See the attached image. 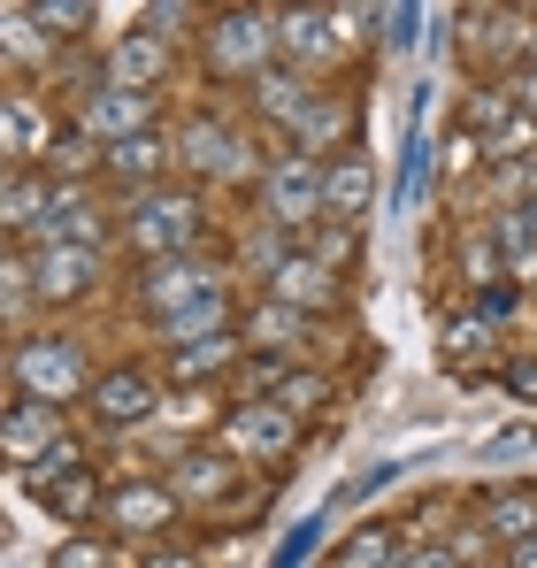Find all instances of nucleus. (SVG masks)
Returning a JSON list of instances; mask_svg holds the SVG:
<instances>
[{
	"instance_id": "1",
	"label": "nucleus",
	"mask_w": 537,
	"mask_h": 568,
	"mask_svg": "<svg viewBox=\"0 0 537 568\" xmlns=\"http://www.w3.org/2000/svg\"><path fill=\"white\" fill-rule=\"evenodd\" d=\"M200 62L215 85H254L276 62V8H207L200 16Z\"/></svg>"
},
{
	"instance_id": "2",
	"label": "nucleus",
	"mask_w": 537,
	"mask_h": 568,
	"mask_svg": "<svg viewBox=\"0 0 537 568\" xmlns=\"http://www.w3.org/2000/svg\"><path fill=\"white\" fill-rule=\"evenodd\" d=\"M200 207H207V192H200V185L131 192V207H123V239H131L139 270H146V262H170V254H192V246H200V223H207Z\"/></svg>"
},
{
	"instance_id": "3",
	"label": "nucleus",
	"mask_w": 537,
	"mask_h": 568,
	"mask_svg": "<svg viewBox=\"0 0 537 568\" xmlns=\"http://www.w3.org/2000/svg\"><path fill=\"white\" fill-rule=\"evenodd\" d=\"M8 369L23 384V399H47V407H62V399H78L85 392V346L78 338H62V331H39V338H23L16 354H8Z\"/></svg>"
},
{
	"instance_id": "4",
	"label": "nucleus",
	"mask_w": 537,
	"mask_h": 568,
	"mask_svg": "<svg viewBox=\"0 0 537 568\" xmlns=\"http://www.w3.org/2000/svg\"><path fill=\"white\" fill-rule=\"evenodd\" d=\"M162 369H146V362H115V369H100L85 384V415L100 430H139V423H154L162 415Z\"/></svg>"
},
{
	"instance_id": "5",
	"label": "nucleus",
	"mask_w": 537,
	"mask_h": 568,
	"mask_svg": "<svg viewBox=\"0 0 537 568\" xmlns=\"http://www.w3.org/2000/svg\"><path fill=\"white\" fill-rule=\"evenodd\" d=\"M131 292H139V307L162 323V315H178V307L207 300V292H231V270H223L215 254H200V246H192V254H170V262H146Z\"/></svg>"
},
{
	"instance_id": "6",
	"label": "nucleus",
	"mask_w": 537,
	"mask_h": 568,
	"mask_svg": "<svg viewBox=\"0 0 537 568\" xmlns=\"http://www.w3.org/2000/svg\"><path fill=\"white\" fill-rule=\"evenodd\" d=\"M262 223H276L284 239L315 231V223H323V162L276 154V162L262 170Z\"/></svg>"
},
{
	"instance_id": "7",
	"label": "nucleus",
	"mask_w": 537,
	"mask_h": 568,
	"mask_svg": "<svg viewBox=\"0 0 537 568\" xmlns=\"http://www.w3.org/2000/svg\"><path fill=\"white\" fill-rule=\"evenodd\" d=\"M346 23H354V8H276V62L315 78L323 62L346 54Z\"/></svg>"
},
{
	"instance_id": "8",
	"label": "nucleus",
	"mask_w": 537,
	"mask_h": 568,
	"mask_svg": "<svg viewBox=\"0 0 537 568\" xmlns=\"http://www.w3.org/2000/svg\"><path fill=\"white\" fill-rule=\"evenodd\" d=\"M215 446H223L231 462H292V454H300V423H292L284 407H268V399H231Z\"/></svg>"
},
{
	"instance_id": "9",
	"label": "nucleus",
	"mask_w": 537,
	"mask_h": 568,
	"mask_svg": "<svg viewBox=\"0 0 537 568\" xmlns=\"http://www.w3.org/2000/svg\"><path fill=\"white\" fill-rule=\"evenodd\" d=\"M170 146H178L184 185H215V178H239V170H246V139H239L223 115H192V123H178Z\"/></svg>"
},
{
	"instance_id": "10",
	"label": "nucleus",
	"mask_w": 537,
	"mask_h": 568,
	"mask_svg": "<svg viewBox=\"0 0 537 568\" xmlns=\"http://www.w3.org/2000/svg\"><path fill=\"white\" fill-rule=\"evenodd\" d=\"M23 491H31V499H47V507H54L62 523H85L92 507H100V484H92L85 454H78L70 438H62L54 454H39V462L23 469Z\"/></svg>"
},
{
	"instance_id": "11",
	"label": "nucleus",
	"mask_w": 537,
	"mask_h": 568,
	"mask_svg": "<svg viewBox=\"0 0 537 568\" xmlns=\"http://www.w3.org/2000/svg\"><path fill=\"white\" fill-rule=\"evenodd\" d=\"M78 131L92 146H115V139H139V131H162V93H131V85H100L78 108Z\"/></svg>"
},
{
	"instance_id": "12",
	"label": "nucleus",
	"mask_w": 537,
	"mask_h": 568,
	"mask_svg": "<svg viewBox=\"0 0 537 568\" xmlns=\"http://www.w3.org/2000/svg\"><path fill=\"white\" fill-rule=\"evenodd\" d=\"M368 207H376V154H368V139H354V146H338L323 162V223L361 231Z\"/></svg>"
},
{
	"instance_id": "13",
	"label": "nucleus",
	"mask_w": 537,
	"mask_h": 568,
	"mask_svg": "<svg viewBox=\"0 0 537 568\" xmlns=\"http://www.w3.org/2000/svg\"><path fill=\"white\" fill-rule=\"evenodd\" d=\"M100 515H108L123 538H162V530L178 523V499H170L162 476H123L115 491H100Z\"/></svg>"
},
{
	"instance_id": "14",
	"label": "nucleus",
	"mask_w": 537,
	"mask_h": 568,
	"mask_svg": "<svg viewBox=\"0 0 537 568\" xmlns=\"http://www.w3.org/2000/svg\"><path fill=\"white\" fill-rule=\"evenodd\" d=\"M170 170H178V146H170V131H139V139H115V146H100V178H115V185H131V192L170 185Z\"/></svg>"
},
{
	"instance_id": "15",
	"label": "nucleus",
	"mask_w": 537,
	"mask_h": 568,
	"mask_svg": "<svg viewBox=\"0 0 537 568\" xmlns=\"http://www.w3.org/2000/svg\"><path fill=\"white\" fill-rule=\"evenodd\" d=\"M100 284V246H39L31 254V292L47 307H70Z\"/></svg>"
},
{
	"instance_id": "16",
	"label": "nucleus",
	"mask_w": 537,
	"mask_h": 568,
	"mask_svg": "<svg viewBox=\"0 0 537 568\" xmlns=\"http://www.w3.org/2000/svg\"><path fill=\"white\" fill-rule=\"evenodd\" d=\"M162 484H170V499H178V507H207V499H231L239 462H231L223 446H184L178 462L162 469Z\"/></svg>"
},
{
	"instance_id": "17",
	"label": "nucleus",
	"mask_w": 537,
	"mask_h": 568,
	"mask_svg": "<svg viewBox=\"0 0 537 568\" xmlns=\"http://www.w3.org/2000/svg\"><path fill=\"white\" fill-rule=\"evenodd\" d=\"M54 446H62V407H47V399H16V407H0V462L31 469V462L54 454Z\"/></svg>"
},
{
	"instance_id": "18",
	"label": "nucleus",
	"mask_w": 537,
	"mask_h": 568,
	"mask_svg": "<svg viewBox=\"0 0 537 568\" xmlns=\"http://www.w3.org/2000/svg\"><path fill=\"white\" fill-rule=\"evenodd\" d=\"M108 85H131V93H162V78H170V47L162 39H146V31H123V39H108Z\"/></svg>"
},
{
	"instance_id": "19",
	"label": "nucleus",
	"mask_w": 537,
	"mask_h": 568,
	"mask_svg": "<svg viewBox=\"0 0 537 568\" xmlns=\"http://www.w3.org/2000/svg\"><path fill=\"white\" fill-rule=\"evenodd\" d=\"M268 300H284V307L315 315V307H331V300H338V270H323L307 246H292V254L276 262V277H268Z\"/></svg>"
},
{
	"instance_id": "20",
	"label": "nucleus",
	"mask_w": 537,
	"mask_h": 568,
	"mask_svg": "<svg viewBox=\"0 0 537 568\" xmlns=\"http://www.w3.org/2000/svg\"><path fill=\"white\" fill-rule=\"evenodd\" d=\"M239 354H246V338H239V331H215V338L170 346V354H162V384H207V377H223Z\"/></svg>"
},
{
	"instance_id": "21",
	"label": "nucleus",
	"mask_w": 537,
	"mask_h": 568,
	"mask_svg": "<svg viewBox=\"0 0 537 568\" xmlns=\"http://www.w3.org/2000/svg\"><path fill=\"white\" fill-rule=\"evenodd\" d=\"M47 146H54V131H47L39 100L0 93V170H8V162H23V154H39V162H47Z\"/></svg>"
},
{
	"instance_id": "22",
	"label": "nucleus",
	"mask_w": 537,
	"mask_h": 568,
	"mask_svg": "<svg viewBox=\"0 0 537 568\" xmlns=\"http://www.w3.org/2000/svg\"><path fill=\"white\" fill-rule=\"evenodd\" d=\"M154 331H162V354H170V346H192V338H215V331H239V315H231V292H207V300H192V307H178V315H162Z\"/></svg>"
},
{
	"instance_id": "23",
	"label": "nucleus",
	"mask_w": 537,
	"mask_h": 568,
	"mask_svg": "<svg viewBox=\"0 0 537 568\" xmlns=\"http://www.w3.org/2000/svg\"><path fill=\"white\" fill-rule=\"evenodd\" d=\"M246 93H254V108H262L268 123L284 131V123H292V115H300V108L315 100V78H300V70H284V62H268L262 78L246 85Z\"/></svg>"
},
{
	"instance_id": "24",
	"label": "nucleus",
	"mask_w": 537,
	"mask_h": 568,
	"mask_svg": "<svg viewBox=\"0 0 537 568\" xmlns=\"http://www.w3.org/2000/svg\"><path fill=\"white\" fill-rule=\"evenodd\" d=\"M307 323H315V315H300V307H284V300H262L254 315H239V338H246L254 354H284V346H300Z\"/></svg>"
},
{
	"instance_id": "25",
	"label": "nucleus",
	"mask_w": 537,
	"mask_h": 568,
	"mask_svg": "<svg viewBox=\"0 0 537 568\" xmlns=\"http://www.w3.org/2000/svg\"><path fill=\"white\" fill-rule=\"evenodd\" d=\"M399 561H407L399 530H392V523H361L354 538L331 546V561H323V568H399Z\"/></svg>"
},
{
	"instance_id": "26",
	"label": "nucleus",
	"mask_w": 537,
	"mask_h": 568,
	"mask_svg": "<svg viewBox=\"0 0 537 568\" xmlns=\"http://www.w3.org/2000/svg\"><path fill=\"white\" fill-rule=\"evenodd\" d=\"M47 207H54V178H47V170L8 178V192H0V231H39Z\"/></svg>"
},
{
	"instance_id": "27",
	"label": "nucleus",
	"mask_w": 537,
	"mask_h": 568,
	"mask_svg": "<svg viewBox=\"0 0 537 568\" xmlns=\"http://www.w3.org/2000/svg\"><path fill=\"white\" fill-rule=\"evenodd\" d=\"M31 23H39L47 47H78V39H92L100 8L92 0H31Z\"/></svg>"
},
{
	"instance_id": "28",
	"label": "nucleus",
	"mask_w": 537,
	"mask_h": 568,
	"mask_svg": "<svg viewBox=\"0 0 537 568\" xmlns=\"http://www.w3.org/2000/svg\"><path fill=\"white\" fill-rule=\"evenodd\" d=\"M262 399H268V407H284L292 423H307V415H323V407H331V377H315V369H284Z\"/></svg>"
},
{
	"instance_id": "29",
	"label": "nucleus",
	"mask_w": 537,
	"mask_h": 568,
	"mask_svg": "<svg viewBox=\"0 0 537 568\" xmlns=\"http://www.w3.org/2000/svg\"><path fill=\"white\" fill-rule=\"evenodd\" d=\"M484 507H492V530H499L507 546H523V538H537V499H530V491H492Z\"/></svg>"
},
{
	"instance_id": "30",
	"label": "nucleus",
	"mask_w": 537,
	"mask_h": 568,
	"mask_svg": "<svg viewBox=\"0 0 537 568\" xmlns=\"http://www.w3.org/2000/svg\"><path fill=\"white\" fill-rule=\"evenodd\" d=\"M292 246H300V239H284L276 223H262V215H254V231H246V246H239V262H246V277H276V262H284Z\"/></svg>"
},
{
	"instance_id": "31",
	"label": "nucleus",
	"mask_w": 537,
	"mask_h": 568,
	"mask_svg": "<svg viewBox=\"0 0 537 568\" xmlns=\"http://www.w3.org/2000/svg\"><path fill=\"white\" fill-rule=\"evenodd\" d=\"M184 23H200V8H192V0H154V8H139V23H131V31H146V39H162V47H170V39H184Z\"/></svg>"
},
{
	"instance_id": "32",
	"label": "nucleus",
	"mask_w": 537,
	"mask_h": 568,
	"mask_svg": "<svg viewBox=\"0 0 537 568\" xmlns=\"http://www.w3.org/2000/svg\"><path fill=\"white\" fill-rule=\"evenodd\" d=\"M0 54H47V39H39V23H31V8H16V0H0Z\"/></svg>"
},
{
	"instance_id": "33",
	"label": "nucleus",
	"mask_w": 537,
	"mask_h": 568,
	"mask_svg": "<svg viewBox=\"0 0 537 568\" xmlns=\"http://www.w3.org/2000/svg\"><path fill=\"white\" fill-rule=\"evenodd\" d=\"M31 300H39V292H31V262L8 254V262H0V315H23Z\"/></svg>"
},
{
	"instance_id": "34",
	"label": "nucleus",
	"mask_w": 537,
	"mask_h": 568,
	"mask_svg": "<svg viewBox=\"0 0 537 568\" xmlns=\"http://www.w3.org/2000/svg\"><path fill=\"white\" fill-rule=\"evenodd\" d=\"M54 568H108V546L100 538H62L54 546Z\"/></svg>"
},
{
	"instance_id": "35",
	"label": "nucleus",
	"mask_w": 537,
	"mask_h": 568,
	"mask_svg": "<svg viewBox=\"0 0 537 568\" xmlns=\"http://www.w3.org/2000/svg\"><path fill=\"white\" fill-rule=\"evenodd\" d=\"M515 307H523V284H484V292H476V315H492V323L515 315Z\"/></svg>"
},
{
	"instance_id": "36",
	"label": "nucleus",
	"mask_w": 537,
	"mask_h": 568,
	"mask_svg": "<svg viewBox=\"0 0 537 568\" xmlns=\"http://www.w3.org/2000/svg\"><path fill=\"white\" fill-rule=\"evenodd\" d=\"M476 346H484V323H476V315H460V323L446 331V362H468Z\"/></svg>"
},
{
	"instance_id": "37",
	"label": "nucleus",
	"mask_w": 537,
	"mask_h": 568,
	"mask_svg": "<svg viewBox=\"0 0 537 568\" xmlns=\"http://www.w3.org/2000/svg\"><path fill=\"white\" fill-rule=\"evenodd\" d=\"M399 568H460V554H453V546H415Z\"/></svg>"
},
{
	"instance_id": "38",
	"label": "nucleus",
	"mask_w": 537,
	"mask_h": 568,
	"mask_svg": "<svg viewBox=\"0 0 537 568\" xmlns=\"http://www.w3.org/2000/svg\"><path fill=\"white\" fill-rule=\"evenodd\" d=\"M530 446H537L530 423H515V430H499V438H492V454H530Z\"/></svg>"
},
{
	"instance_id": "39",
	"label": "nucleus",
	"mask_w": 537,
	"mask_h": 568,
	"mask_svg": "<svg viewBox=\"0 0 537 568\" xmlns=\"http://www.w3.org/2000/svg\"><path fill=\"white\" fill-rule=\"evenodd\" d=\"M139 568H200V561H192V554H170V546H162V554H146Z\"/></svg>"
},
{
	"instance_id": "40",
	"label": "nucleus",
	"mask_w": 537,
	"mask_h": 568,
	"mask_svg": "<svg viewBox=\"0 0 537 568\" xmlns=\"http://www.w3.org/2000/svg\"><path fill=\"white\" fill-rule=\"evenodd\" d=\"M523 54H530V78H537V31H530V47H523Z\"/></svg>"
},
{
	"instance_id": "41",
	"label": "nucleus",
	"mask_w": 537,
	"mask_h": 568,
	"mask_svg": "<svg viewBox=\"0 0 537 568\" xmlns=\"http://www.w3.org/2000/svg\"><path fill=\"white\" fill-rule=\"evenodd\" d=\"M0 239H8V231H0ZM0 262H8V246H0Z\"/></svg>"
}]
</instances>
